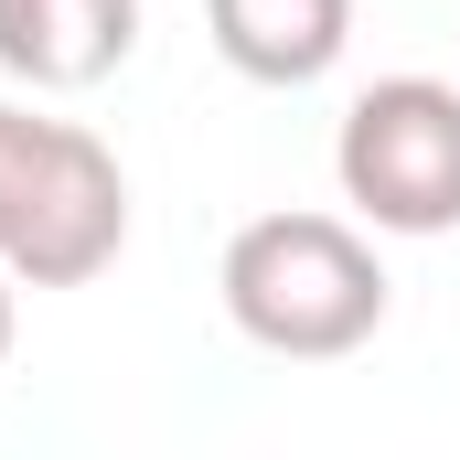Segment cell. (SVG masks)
<instances>
[{"label": "cell", "instance_id": "6da1fadb", "mask_svg": "<svg viewBox=\"0 0 460 460\" xmlns=\"http://www.w3.org/2000/svg\"><path fill=\"white\" fill-rule=\"evenodd\" d=\"M226 322L279 364H343L385 332V257L343 215H257L226 235Z\"/></svg>", "mask_w": 460, "mask_h": 460}, {"label": "cell", "instance_id": "8992f818", "mask_svg": "<svg viewBox=\"0 0 460 460\" xmlns=\"http://www.w3.org/2000/svg\"><path fill=\"white\" fill-rule=\"evenodd\" d=\"M11 332H22V279L0 268V364H11Z\"/></svg>", "mask_w": 460, "mask_h": 460}, {"label": "cell", "instance_id": "277c9868", "mask_svg": "<svg viewBox=\"0 0 460 460\" xmlns=\"http://www.w3.org/2000/svg\"><path fill=\"white\" fill-rule=\"evenodd\" d=\"M139 54V0H0V75L32 97H86Z\"/></svg>", "mask_w": 460, "mask_h": 460}, {"label": "cell", "instance_id": "7a4b0ae2", "mask_svg": "<svg viewBox=\"0 0 460 460\" xmlns=\"http://www.w3.org/2000/svg\"><path fill=\"white\" fill-rule=\"evenodd\" d=\"M128 246V172L86 118L0 97V268L22 289H86Z\"/></svg>", "mask_w": 460, "mask_h": 460}, {"label": "cell", "instance_id": "5b68a950", "mask_svg": "<svg viewBox=\"0 0 460 460\" xmlns=\"http://www.w3.org/2000/svg\"><path fill=\"white\" fill-rule=\"evenodd\" d=\"M204 32L246 86H322L353 43V0H204Z\"/></svg>", "mask_w": 460, "mask_h": 460}, {"label": "cell", "instance_id": "3957f363", "mask_svg": "<svg viewBox=\"0 0 460 460\" xmlns=\"http://www.w3.org/2000/svg\"><path fill=\"white\" fill-rule=\"evenodd\" d=\"M332 182L375 235L460 226V86L450 75H375L332 128Z\"/></svg>", "mask_w": 460, "mask_h": 460}]
</instances>
